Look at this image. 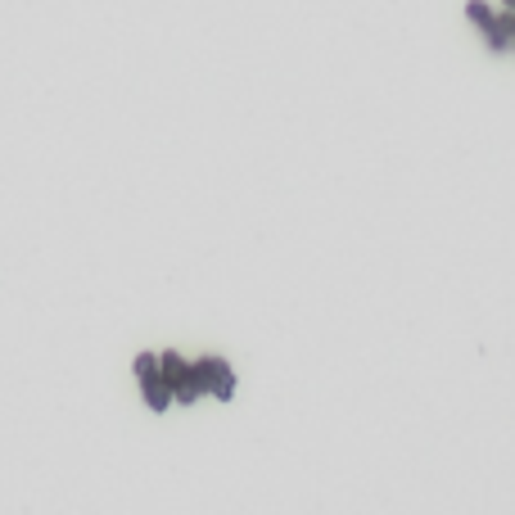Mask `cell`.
Listing matches in <instances>:
<instances>
[{
	"label": "cell",
	"mask_w": 515,
	"mask_h": 515,
	"mask_svg": "<svg viewBox=\"0 0 515 515\" xmlns=\"http://www.w3.org/2000/svg\"><path fill=\"white\" fill-rule=\"evenodd\" d=\"M154 371H159V357H154V353L136 357V380H145V375H154Z\"/></svg>",
	"instance_id": "cell-5"
},
{
	"label": "cell",
	"mask_w": 515,
	"mask_h": 515,
	"mask_svg": "<svg viewBox=\"0 0 515 515\" xmlns=\"http://www.w3.org/2000/svg\"><path fill=\"white\" fill-rule=\"evenodd\" d=\"M195 375H199L204 393H213V398H222V402L235 398V375H231V366L222 362V357H204V362H195Z\"/></svg>",
	"instance_id": "cell-1"
},
{
	"label": "cell",
	"mask_w": 515,
	"mask_h": 515,
	"mask_svg": "<svg viewBox=\"0 0 515 515\" xmlns=\"http://www.w3.org/2000/svg\"><path fill=\"white\" fill-rule=\"evenodd\" d=\"M466 14L479 23V28H488V23H493V10H488L484 0H470V5H466Z\"/></svg>",
	"instance_id": "cell-4"
},
{
	"label": "cell",
	"mask_w": 515,
	"mask_h": 515,
	"mask_svg": "<svg viewBox=\"0 0 515 515\" xmlns=\"http://www.w3.org/2000/svg\"><path fill=\"white\" fill-rule=\"evenodd\" d=\"M506 10H515V0H506Z\"/></svg>",
	"instance_id": "cell-6"
},
{
	"label": "cell",
	"mask_w": 515,
	"mask_h": 515,
	"mask_svg": "<svg viewBox=\"0 0 515 515\" xmlns=\"http://www.w3.org/2000/svg\"><path fill=\"white\" fill-rule=\"evenodd\" d=\"M141 384H145V402H150V411H168V407H172V389L163 384V375H159V371L145 375Z\"/></svg>",
	"instance_id": "cell-3"
},
{
	"label": "cell",
	"mask_w": 515,
	"mask_h": 515,
	"mask_svg": "<svg viewBox=\"0 0 515 515\" xmlns=\"http://www.w3.org/2000/svg\"><path fill=\"white\" fill-rule=\"evenodd\" d=\"M488 46L493 50H506V46H515V10H506V14H493V23H488Z\"/></svg>",
	"instance_id": "cell-2"
}]
</instances>
